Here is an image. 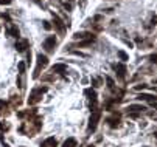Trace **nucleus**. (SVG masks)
I'll return each instance as SVG.
<instances>
[{
  "instance_id": "a19ab883",
  "label": "nucleus",
  "mask_w": 157,
  "mask_h": 147,
  "mask_svg": "<svg viewBox=\"0 0 157 147\" xmlns=\"http://www.w3.org/2000/svg\"><path fill=\"white\" fill-rule=\"evenodd\" d=\"M0 30H2V27H0Z\"/></svg>"
},
{
  "instance_id": "6ab92c4d",
  "label": "nucleus",
  "mask_w": 157,
  "mask_h": 147,
  "mask_svg": "<svg viewBox=\"0 0 157 147\" xmlns=\"http://www.w3.org/2000/svg\"><path fill=\"white\" fill-rule=\"evenodd\" d=\"M84 95L89 98V101H90V102H97V91H95V90L86 88V90H84Z\"/></svg>"
},
{
  "instance_id": "f03ea898",
  "label": "nucleus",
  "mask_w": 157,
  "mask_h": 147,
  "mask_svg": "<svg viewBox=\"0 0 157 147\" xmlns=\"http://www.w3.org/2000/svg\"><path fill=\"white\" fill-rule=\"evenodd\" d=\"M48 90V87H36L31 90L30 93V98H28V106H36L42 101V95Z\"/></svg>"
},
{
  "instance_id": "ea45409f",
  "label": "nucleus",
  "mask_w": 157,
  "mask_h": 147,
  "mask_svg": "<svg viewBox=\"0 0 157 147\" xmlns=\"http://www.w3.org/2000/svg\"><path fill=\"white\" fill-rule=\"evenodd\" d=\"M69 2H72V0H69Z\"/></svg>"
},
{
  "instance_id": "423d86ee",
  "label": "nucleus",
  "mask_w": 157,
  "mask_h": 147,
  "mask_svg": "<svg viewBox=\"0 0 157 147\" xmlns=\"http://www.w3.org/2000/svg\"><path fill=\"white\" fill-rule=\"evenodd\" d=\"M106 122H107V125L110 129H117L118 125H120V122H121V115L120 113H117V112H114L107 119H106Z\"/></svg>"
},
{
  "instance_id": "ddd939ff",
  "label": "nucleus",
  "mask_w": 157,
  "mask_h": 147,
  "mask_svg": "<svg viewBox=\"0 0 157 147\" xmlns=\"http://www.w3.org/2000/svg\"><path fill=\"white\" fill-rule=\"evenodd\" d=\"M10 113H11V107H10L8 101L0 99V116H8Z\"/></svg>"
},
{
  "instance_id": "20e7f679",
  "label": "nucleus",
  "mask_w": 157,
  "mask_h": 147,
  "mask_svg": "<svg viewBox=\"0 0 157 147\" xmlns=\"http://www.w3.org/2000/svg\"><path fill=\"white\" fill-rule=\"evenodd\" d=\"M48 65V57L45 56V54H37V65H36V68H34V73H33V79H37L39 76H40V71L44 70Z\"/></svg>"
},
{
  "instance_id": "9d476101",
  "label": "nucleus",
  "mask_w": 157,
  "mask_h": 147,
  "mask_svg": "<svg viewBox=\"0 0 157 147\" xmlns=\"http://www.w3.org/2000/svg\"><path fill=\"white\" fill-rule=\"evenodd\" d=\"M112 67H114V70H115V73H117V77H118L120 81H124V77H126V65L123 64V62L114 64Z\"/></svg>"
},
{
  "instance_id": "4468645a",
  "label": "nucleus",
  "mask_w": 157,
  "mask_h": 147,
  "mask_svg": "<svg viewBox=\"0 0 157 147\" xmlns=\"http://www.w3.org/2000/svg\"><path fill=\"white\" fill-rule=\"evenodd\" d=\"M73 39L75 40H87V39H94L95 40V34L94 33H75L73 34Z\"/></svg>"
},
{
  "instance_id": "7c9ffc66",
  "label": "nucleus",
  "mask_w": 157,
  "mask_h": 147,
  "mask_svg": "<svg viewBox=\"0 0 157 147\" xmlns=\"http://www.w3.org/2000/svg\"><path fill=\"white\" fill-rule=\"evenodd\" d=\"M0 142H2V145H3V147H10V145H8V142L5 141V138H3V133H0Z\"/></svg>"
},
{
  "instance_id": "4be33fe9",
  "label": "nucleus",
  "mask_w": 157,
  "mask_h": 147,
  "mask_svg": "<svg viewBox=\"0 0 157 147\" xmlns=\"http://www.w3.org/2000/svg\"><path fill=\"white\" fill-rule=\"evenodd\" d=\"M10 129H11L10 122H6V121H0V133H3V132H8Z\"/></svg>"
},
{
  "instance_id": "58836bf2",
  "label": "nucleus",
  "mask_w": 157,
  "mask_h": 147,
  "mask_svg": "<svg viewBox=\"0 0 157 147\" xmlns=\"http://www.w3.org/2000/svg\"><path fill=\"white\" fill-rule=\"evenodd\" d=\"M154 138H155V139H157V132H155V133H154Z\"/></svg>"
},
{
  "instance_id": "39448f33",
  "label": "nucleus",
  "mask_w": 157,
  "mask_h": 147,
  "mask_svg": "<svg viewBox=\"0 0 157 147\" xmlns=\"http://www.w3.org/2000/svg\"><path fill=\"white\" fill-rule=\"evenodd\" d=\"M34 116H37V109H36V107H31V109H27V110L17 112V118H19V119H24V121L33 119Z\"/></svg>"
},
{
  "instance_id": "dca6fc26",
  "label": "nucleus",
  "mask_w": 157,
  "mask_h": 147,
  "mask_svg": "<svg viewBox=\"0 0 157 147\" xmlns=\"http://www.w3.org/2000/svg\"><path fill=\"white\" fill-rule=\"evenodd\" d=\"M40 147H58V139H56L55 136H50V138H47V139L42 141Z\"/></svg>"
},
{
  "instance_id": "cd10ccee",
  "label": "nucleus",
  "mask_w": 157,
  "mask_h": 147,
  "mask_svg": "<svg viewBox=\"0 0 157 147\" xmlns=\"http://www.w3.org/2000/svg\"><path fill=\"white\" fill-rule=\"evenodd\" d=\"M157 25V16H151V20H149V27H155Z\"/></svg>"
},
{
  "instance_id": "f704fd0d",
  "label": "nucleus",
  "mask_w": 157,
  "mask_h": 147,
  "mask_svg": "<svg viewBox=\"0 0 157 147\" xmlns=\"http://www.w3.org/2000/svg\"><path fill=\"white\" fill-rule=\"evenodd\" d=\"M13 0H0V5H10Z\"/></svg>"
},
{
  "instance_id": "c756f323",
  "label": "nucleus",
  "mask_w": 157,
  "mask_h": 147,
  "mask_svg": "<svg viewBox=\"0 0 157 147\" xmlns=\"http://www.w3.org/2000/svg\"><path fill=\"white\" fill-rule=\"evenodd\" d=\"M148 85H145V84H140V85H136V87H134V90H136V91H140V90H145Z\"/></svg>"
},
{
  "instance_id": "b1692460",
  "label": "nucleus",
  "mask_w": 157,
  "mask_h": 147,
  "mask_svg": "<svg viewBox=\"0 0 157 147\" xmlns=\"http://www.w3.org/2000/svg\"><path fill=\"white\" fill-rule=\"evenodd\" d=\"M92 42H94V39H87V40H79V42H78L76 45H78V47L81 48V47H87V45H90Z\"/></svg>"
},
{
  "instance_id": "a878e982",
  "label": "nucleus",
  "mask_w": 157,
  "mask_h": 147,
  "mask_svg": "<svg viewBox=\"0 0 157 147\" xmlns=\"http://www.w3.org/2000/svg\"><path fill=\"white\" fill-rule=\"evenodd\" d=\"M25 70H27L25 62H19V74H25Z\"/></svg>"
},
{
  "instance_id": "393cba45",
  "label": "nucleus",
  "mask_w": 157,
  "mask_h": 147,
  "mask_svg": "<svg viewBox=\"0 0 157 147\" xmlns=\"http://www.w3.org/2000/svg\"><path fill=\"white\" fill-rule=\"evenodd\" d=\"M106 82H107V87H109L110 90H114V88H115V84H114V79H112V77L106 76Z\"/></svg>"
},
{
  "instance_id": "412c9836",
  "label": "nucleus",
  "mask_w": 157,
  "mask_h": 147,
  "mask_svg": "<svg viewBox=\"0 0 157 147\" xmlns=\"http://www.w3.org/2000/svg\"><path fill=\"white\" fill-rule=\"evenodd\" d=\"M62 147H76V139L75 138H67L62 144Z\"/></svg>"
},
{
  "instance_id": "bb28decb",
  "label": "nucleus",
  "mask_w": 157,
  "mask_h": 147,
  "mask_svg": "<svg viewBox=\"0 0 157 147\" xmlns=\"http://www.w3.org/2000/svg\"><path fill=\"white\" fill-rule=\"evenodd\" d=\"M42 81H45V82L55 81V74H53V73H48V74H45V76H42Z\"/></svg>"
},
{
  "instance_id": "a211bd4d",
  "label": "nucleus",
  "mask_w": 157,
  "mask_h": 147,
  "mask_svg": "<svg viewBox=\"0 0 157 147\" xmlns=\"http://www.w3.org/2000/svg\"><path fill=\"white\" fill-rule=\"evenodd\" d=\"M65 70H67V65L65 64H55L53 67H52V70H50V73H65Z\"/></svg>"
},
{
  "instance_id": "aec40b11",
  "label": "nucleus",
  "mask_w": 157,
  "mask_h": 147,
  "mask_svg": "<svg viewBox=\"0 0 157 147\" xmlns=\"http://www.w3.org/2000/svg\"><path fill=\"white\" fill-rule=\"evenodd\" d=\"M17 87L24 91L25 90V74H19L17 76Z\"/></svg>"
},
{
  "instance_id": "e433bc0d",
  "label": "nucleus",
  "mask_w": 157,
  "mask_h": 147,
  "mask_svg": "<svg viewBox=\"0 0 157 147\" xmlns=\"http://www.w3.org/2000/svg\"><path fill=\"white\" fill-rule=\"evenodd\" d=\"M86 3V0H81V5H84Z\"/></svg>"
},
{
  "instance_id": "c9c22d12",
  "label": "nucleus",
  "mask_w": 157,
  "mask_h": 147,
  "mask_svg": "<svg viewBox=\"0 0 157 147\" xmlns=\"http://www.w3.org/2000/svg\"><path fill=\"white\" fill-rule=\"evenodd\" d=\"M106 13H107V14H110V13H114V9H112V8H107V9H106Z\"/></svg>"
},
{
  "instance_id": "2f4dec72",
  "label": "nucleus",
  "mask_w": 157,
  "mask_h": 147,
  "mask_svg": "<svg viewBox=\"0 0 157 147\" xmlns=\"http://www.w3.org/2000/svg\"><path fill=\"white\" fill-rule=\"evenodd\" d=\"M61 5H62V6H64V8H65L67 11H72V5H70V3H65V2H61Z\"/></svg>"
},
{
  "instance_id": "473e14b6",
  "label": "nucleus",
  "mask_w": 157,
  "mask_h": 147,
  "mask_svg": "<svg viewBox=\"0 0 157 147\" xmlns=\"http://www.w3.org/2000/svg\"><path fill=\"white\" fill-rule=\"evenodd\" d=\"M44 28H45V30H52V25H50V22H48V20H44Z\"/></svg>"
},
{
  "instance_id": "1a4fd4ad",
  "label": "nucleus",
  "mask_w": 157,
  "mask_h": 147,
  "mask_svg": "<svg viewBox=\"0 0 157 147\" xmlns=\"http://www.w3.org/2000/svg\"><path fill=\"white\" fill-rule=\"evenodd\" d=\"M55 47H56V37L55 36H48L45 40H44V50H45V51L53 53Z\"/></svg>"
},
{
  "instance_id": "4c0bfd02",
  "label": "nucleus",
  "mask_w": 157,
  "mask_h": 147,
  "mask_svg": "<svg viewBox=\"0 0 157 147\" xmlns=\"http://www.w3.org/2000/svg\"><path fill=\"white\" fill-rule=\"evenodd\" d=\"M86 147H95V145H92V144H89V145H86Z\"/></svg>"
},
{
  "instance_id": "c85d7f7f",
  "label": "nucleus",
  "mask_w": 157,
  "mask_h": 147,
  "mask_svg": "<svg viewBox=\"0 0 157 147\" xmlns=\"http://www.w3.org/2000/svg\"><path fill=\"white\" fill-rule=\"evenodd\" d=\"M92 84H94V87H100V85H101V81H100L98 77H94V79H92Z\"/></svg>"
},
{
  "instance_id": "f257e3e1",
  "label": "nucleus",
  "mask_w": 157,
  "mask_h": 147,
  "mask_svg": "<svg viewBox=\"0 0 157 147\" xmlns=\"http://www.w3.org/2000/svg\"><path fill=\"white\" fill-rule=\"evenodd\" d=\"M40 129H42V118L37 115L33 119L22 122V125L19 127V133L25 135V136H34L36 133L40 132Z\"/></svg>"
},
{
  "instance_id": "5701e85b",
  "label": "nucleus",
  "mask_w": 157,
  "mask_h": 147,
  "mask_svg": "<svg viewBox=\"0 0 157 147\" xmlns=\"http://www.w3.org/2000/svg\"><path fill=\"white\" fill-rule=\"evenodd\" d=\"M117 56H118V59L123 62V64H124L126 60H129V56H128V54H126L123 50H118V51H117Z\"/></svg>"
},
{
  "instance_id": "f8f14e48",
  "label": "nucleus",
  "mask_w": 157,
  "mask_h": 147,
  "mask_svg": "<svg viewBox=\"0 0 157 147\" xmlns=\"http://www.w3.org/2000/svg\"><path fill=\"white\" fill-rule=\"evenodd\" d=\"M52 16H53V27H55L61 34H64V31H65V25H67V23H64V20H61V19L58 17V14L52 13ZM67 27H69V25H67Z\"/></svg>"
},
{
  "instance_id": "9b49d317",
  "label": "nucleus",
  "mask_w": 157,
  "mask_h": 147,
  "mask_svg": "<svg viewBox=\"0 0 157 147\" xmlns=\"http://www.w3.org/2000/svg\"><path fill=\"white\" fill-rule=\"evenodd\" d=\"M28 48H30V40H28V39L19 37L17 42H16V50H17L19 53H25Z\"/></svg>"
},
{
  "instance_id": "2eb2a0df",
  "label": "nucleus",
  "mask_w": 157,
  "mask_h": 147,
  "mask_svg": "<svg viewBox=\"0 0 157 147\" xmlns=\"http://www.w3.org/2000/svg\"><path fill=\"white\" fill-rule=\"evenodd\" d=\"M126 110H128V113H142V112L146 110V107L145 106H140V104H131Z\"/></svg>"
},
{
  "instance_id": "6e6552de",
  "label": "nucleus",
  "mask_w": 157,
  "mask_h": 147,
  "mask_svg": "<svg viewBox=\"0 0 157 147\" xmlns=\"http://www.w3.org/2000/svg\"><path fill=\"white\" fill-rule=\"evenodd\" d=\"M8 104H10L11 110H16V109H19V107L22 106V96H20V95H16L14 91H11Z\"/></svg>"
},
{
  "instance_id": "0eeeda50",
  "label": "nucleus",
  "mask_w": 157,
  "mask_h": 147,
  "mask_svg": "<svg viewBox=\"0 0 157 147\" xmlns=\"http://www.w3.org/2000/svg\"><path fill=\"white\" fill-rule=\"evenodd\" d=\"M137 99L139 101H145V102H148L151 107H154V109H157V96H154V95H148V93H140L139 96H137Z\"/></svg>"
},
{
  "instance_id": "f3484780",
  "label": "nucleus",
  "mask_w": 157,
  "mask_h": 147,
  "mask_svg": "<svg viewBox=\"0 0 157 147\" xmlns=\"http://www.w3.org/2000/svg\"><path fill=\"white\" fill-rule=\"evenodd\" d=\"M8 34H10L11 37H16V39H19V36H20V31H19V28H17L16 25H13V23H8Z\"/></svg>"
},
{
  "instance_id": "7ed1b4c3",
  "label": "nucleus",
  "mask_w": 157,
  "mask_h": 147,
  "mask_svg": "<svg viewBox=\"0 0 157 147\" xmlns=\"http://www.w3.org/2000/svg\"><path fill=\"white\" fill-rule=\"evenodd\" d=\"M101 119V109H97L92 112L90 118H89V125H87V133H94L98 127V122Z\"/></svg>"
},
{
  "instance_id": "72a5a7b5",
  "label": "nucleus",
  "mask_w": 157,
  "mask_h": 147,
  "mask_svg": "<svg viewBox=\"0 0 157 147\" xmlns=\"http://www.w3.org/2000/svg\"><path fill=\"white\" fill-rule=\"evenodd\" d=\"M149 60L152 62V64H157V54H151L149 56Z\"/></svg>"
}]
</instances>
